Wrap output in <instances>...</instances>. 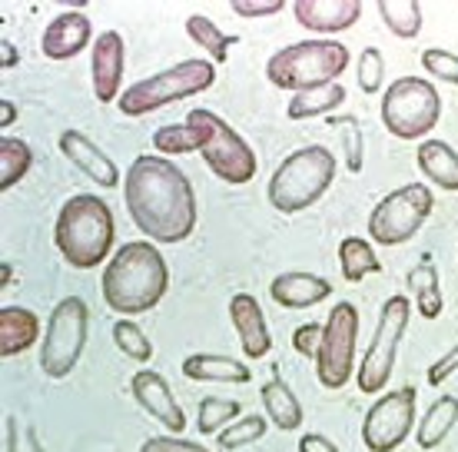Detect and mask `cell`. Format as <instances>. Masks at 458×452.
Segmentation results:
<instances>
[{"label": "cell", "instance_id": "cell-17", "mask_svg": "<svg viewBox=\"0 0 458 452\" xmlns=\"http://www.w3.org/2000/svg\"><path fill=\"white\" fill-rule=\"evenodd\" d=\"M293 17L299 21V27L316 34H343L362 17V4L359 0H296Z\"/></svg>", "mask_w": 458, "mask_h": 452}, {"label": "cell", "instance_id": "cell-22", "mask_svg": "<svg viewBox=\"0 0 458 452\" xmlns=\"http://www.w3.org/2000/svg\"><path fill=\"white\" fill-rule=\"evenodd\" d=\"M183 376L193 383H250L252 372L250 366L229 360V356H216V353H196L183 360Z\"/></svg>", "mask_w": 458, "mask_h": 452}, {"label": "cell", "instance_id": "cell-34", "mask_svg": "<svg viewBox=\"0 0 458 452\" xmlns=\"http://www.w3.org/2000/svg\"><path fill=\"white\" fill-rule=\"evenodd\" d=\"M199 133H196L190 124H166L153 133V147L163 153V157H180V153H193L199 150Z\"/></svg>", "mask_w": 458, "mask_h": 452}, {"label": "cell", "instance_id": "cell-46", "mask_svg": "<svg viewBox=\"0 0 458 452\" xmlns=\"http://www.w3.org/2000/svg\"><path fill=\"white\" fill-rule=\"evenodd\" d=\"M13 120H17V104H13V100H4V104H0V127L7 130Z\"/></svg>", "mask_w": 458, "mask_h": 452}, {"label": "cell", "instance_id": "cell-7", "mask_svg": "<svg viewBox=\"0 0 458 452\" xmlns=\"http://www.w3.org/2000/svg\"><path fill=\"white\" fill-rule=\"evenodd\" d=\"M186 124L199 133V140H203L199 153L223 183L242 186L256 176V153L223 116L209 114V110H190Z\"/></svg>", "mask_w": 458, "mask_h": 452}, {"label": "cell", "instance_id": "cell-35", "mask_svg": "<svg viewBox=\"0 0 458 452\" xmlns=\"http://www.w3.org/2000/svg\"><path fill=\"white\" fill-rule=\"evenodd\" d=\"M114 343L120 346V353L130 356L133 362L153 360V343L143 337V329H140L133 320H116L114 323Z\"/></svg>", "mask_w": 458, "mask_h": 452}, {"label": "cell", "instance_id": "cell-33", "mask_svg": "<svg viewBox=\"0 0 458 452\" xmlns=\"http://www.w3.org/2000/svg\"><path fill=\"white\" fill-rule=\"evenodd\" d=\"M242 406L240 399H219V396H209L199 403V419H196V430L209 436V432H223V426H229L233 419H240Z\"/></svg>", "mask_w": 458, "mask_h": 452}, {"label": "cell", "instance_id": "cell-8", "mask_svg": "<svg viewBox=\"0 0 458 452\" xmlns=\"http://www.w3.org/2000/svg\"><path fill=\"white\" fill-rule=\"evenodd\" d=\"M442 116V97L436 83L422 77H399L382 93V124L392 137L422 140L432 133Z\"/></svg>", "mask_w": 458, "mask_h": 452}, {"label": "cell", "instance_id": "cell-16", "mask_svg": "<svg viewBox=\"0 0 458 452\" xmlns=\"http://www.w3.org/2000/svg\"><path fill=\"white\" fill-rule=\"evenodd\" d=\"M60 153L67 157L81 174H87L97 186H104V190H114L120 183V170H116V163L106 157L97 143H93L87 133L81 130H64L60 133Z\"/></svg>", "mask_w": 458, "mask_h": 452}, {"label": "cell", "instance_id": "cell-6", "mask_svg": "<svg viewBox=\"0 0 458 452\" xmlns=\"http://www.w3.org/2000/svg\"><path fill=\"white\" fill-rule=\"evenodd\" d=\"M213 83H216V64L193 57L170 70H163V73H153L147 81L130 83L123 97L116 100V107L126 116H147L166 104L186 100V97H196V93H207Z\"/></svg>", "mask_w": 458, "mask_h": 452}, {"label": "cell", "instance_id": "cell-36", "mask_svg": "<svg viewBox=\"0 0 458 452\" xmlns=\"http://www.w3.org/2000/svg\"><path fill=\"white\" fill-rule=\"evenodd\" d=\"M266 430H269V419L266 416H242L236 419V426H226L219 432L216 442L219 449H240V446H250V442L263 439Z\"/></svg>", "mask_w": 458, "mask_h": 452}, {"label": "cell", "instance_id": "cell-10", "mask_svg": "<svg viewBox=\"0 0 458 452\" xmlns=\"http://www.w3.org/2000/svg\"><path fill=\"white\" fill-rule=\"evenodd\" d=\"M432 190L422 183H405L382 197L376 209L369 213V240L378 246L409 243L415 233L422 230L425 220L432 217Z\"/></svg>", "mask_w": 458, "mask_h": 452}, {"label": "cell", "instance_id": "cell-26", "mask_svg": "<svg viewBox=\"0 0 458 452\" xmlns=\"http://www.w3.org/2000/svg\"><path fill=\"white\" fill-rule=\"evenodd\" d=\"M455 422H458V399L455 396H442V399H436L432 406L425 409L422 426L415 430V442H419V449L432 452L436 446H442Z\"/></svg>", "mask_w": 458, "mask_h": 452}, {"label": "cell", "instance_id": "cell-29", "mask_svg": "<svg viewBox=\"0 0 458 452\" xmlns=\"http://www.w3.org/2000/svg\"><path fill=\"white\" fill-rule=\"evenodd\" d=\"M339 269H343L345 283H359L369 273H382V263H378V256L369 240H362V236H345L343 243H339Z\"/></svg>", "mask_w": 458, "mask_h": 452}, {"label": "cell", "instance_id": "cell-1", "mask_svg": "<svg viewBox=\"0 0 458 452\" xmlns=\"http://www.w3.org/2000/svg\"><path fill=\"white\" fill-rule=\"evenodd\" d=\"M130 220L147 240L183 243L196 226V193L186 174L163 157H137L123 180Z\"/></svg>", "mask_w": 458, "mask_h": 452}, {"label": "cell", "instance_id": "cell-23", "mask_svg": "<svg viewBox=\"0 0 458 452\" xmlns=\"http://www.w3.org/2000/svg\"><path fill=\"white\" fill-rule=\"evenodd\" d=\"M415 163H419L425 180H432L448 193L458 190V153L448 147L445 140H422L419 153H415Z\"/></svg>", "mask_w": 458, "mask_h": 452}, {"label": "cell", "instance_id": "cell-15", "mask_svg": "<svg viewBox=\"0 0 458 452\" xmlns=\"http://www.w3.org/2000/svg\"><path fill=\"white\" fill-rule=\"evenodd\" d=\"M130 389H133V399L140 403V409H143V413H149V416L157 419L160 426H166L170 432H183L186 430L183 406L173 399L170 386H166V380H163L160 372H153V370L133 372Z\"/></svg>", "mask_w": 458, "mask_h": 452}, {"label": "cell", "instance_id": "cell-31", "mask_svg": "<svg viewBox=\"0 0 458 452\" xmlns=\"http://www.w3.org/2000/svg\"><path fill=\"white\" fill-rule=\"evenodd\" d=\"M34 166V150L17 137H0V190H13Z\"/></svg>", "mask_w": 458, "mask_h": 452}, {"label": "cell", "instance_id": "cell-9", "mask_svg": "<svg viewBox=\"0 0 458 452\" xmlns=\"http://www.w3.org/2000/svg\"><path fill=\"white\" fill-rule=\"evenodd\" d=\"M87 329H90V310L81 296H67L54 306L40 346V370L47 372V380H67L77 370L87 346Z\"/></svg>", "mask_w": 458, "mask_h": 452}, {"label": "cell", "instance_id": "cell-37", "mask_svg": "<svg viewBox=\"0 0 458 452\" xmlns=\"http://www.w3.org/2000/svg\"><path fill=\"white\" fill-rule=\"evenodd\" d=\"M422 67L432 81H445L458 87V54H452V50H442V47L422 50Z\"/></svg>", "mask_w": 458, "mask_h": 452}, {"label": "cell", "instance_id": "cell-18", "mask_svg": "<svg viewBox=\"0 0 458 452\" xmlns=\"http://www.w3.org/2000/svg\"><path fill=\"white\" fill-rule=\"evenodd\" d=\"M229 320H233V326H236L240 346L250 360H263V356H269L273 337H269L263 306L256 303V296H250V293H236V296L229 300Z\"/></svg>", "mask_w": 458, "mask_h": 452}, {"label": "cell", "instance_id": "cell-32", "mask_svg": "<svg viewBox=\"0 0 458 452\" xmlns=\"http://www.w3.org/2000/svg\"><path fill=\"white\" fill-rule=\"evenodd\" d=\"M329 124L335 130H343L339 137H343V160H345V170L349 174H359L362 170V163H366V133H362V124H359V116L352 114H343V116H329Z\"/></svg>", "mask_w": 458, "mask_h": 452}, {"label": "cell", "instance_id": "cell-44", "mask_svg": "<svg viewBox=\"0 0 458 452\" xmlns=\"http://www.w3.org/2000/svg\"><path fill=\"white\" fill-rule=\"evenodd\" d=\"M299 452H343V449H339L333 439L319 436V432H310V436L299 439Z\"/></svg>", "mask_w": 458, "mask_h": 452}, {"label": "cell", "instance_id": "cell-11", "mask_svg": "<svg viewBox=\"0 0 458 452\" xmlns=\"http://www.w3.org/2000/svg\"><path fill=\"white\" fill-rule=\"evenodd\" d=\"M409 316H412L409 296H389L386 306H382L376 337H372L366 356H362V366L355 372V383H359V389L366 396H376L389 386L395 360H399L402 337H405V329H409Z\"/></svg>", "mask_w": 458, "mask_h": 452}, {"label": "cell", "instance_id": "cell-28", "mask_svg": "<svg viewBox=\"0 0 458 452\" xmlns=\"http://www.w3.org/2000/svg\"><path fill=\"white\" fill-rule=\"evenodd\" d=\"M186 37H190V40H193L199 50H207L213 64H226L229 47L240 44V37L226 34V30H219L216 23L209 21V17H203V13H193V17H186Z\"/></svg>", "mask_w": 458, "mask_h": 452}, {"label": "cell", "instance_id": "cell-14", "mask_svg": "<svg viewBox=\"0 0 458 452\" xmlns=\"http://www.w3.org/2000/svg\"><path fill=\"white\" fill-rule=\"evenodd\" d=\"M123 67H126V47L123 37L116 30H104L93 40L90 73H93V97L100 104H114L123 97Z\"/></svg>", "mask_w": 458, "mask_h": 452}, {"label": "cell", "instance_id": "cell-45", "mask_svg": "<svg viewBox=\"0 0 458 452\" xmlns=\"http://www.w3.org/2000/svg\"><path fill=\"white\" fill-rule=\"evenodd\" d=\"M0 50H4V57H0V67H4V70L17 67V60H21V54H17V47H13L11 40H7V37L0 40Z\"/></svg>", "mask_w": 458, "mask_h": 452}, {"label": "cell", "instance_id": "cell-38", "mask_svg": "<svg viewBox=\"0 0 458 452\" xmlns=\"http://www.w3.org/2000/svg\"><path fill=\"white\" fill-rule=\"evenodd\" d=\"M4 452H47L37 439V432L17 416L4 419Z\"/></svg>", "mask_w": 458, "mask_h": 452}, {"label": "cell", "instance_id": "cell-24", "mask_svg": "<svg viewBox=\"0 0 458 452\" xmlns=\"http://www.w3.org/2000/svg\"><path fill=\"white\" fill-rule=\"evenodd\" d=\"M259 399H263L266 419L273 422L276 430L293 432V430H299V426H302V406H299L296 393L283 383V376H273V380L263 386Z\"/></svg>", "mask_w": 458, "mask_h": 452}, {"label": "cell", "instance_id": "cell-13", "mask_svg": "<svg viewBox=\"0 0 458 452\" xmlns=\"http://www.w3.org/2000/svg\"><path fill=\"white\" fill-rule=\"evenodd\" d=\"M415 426V389L402 386L395 393L376 399V406L366 413L362 422V442L369 452H395L409 439Z\"/></svg>", "mask_w": 458, "mask_h": 452}, {"label": "cell", "instance_id": "cell-3", "mask_svg": "<svg viewBox=\"0 0 458 452\" xmlns=\"http://www.w3.org/2000/svg\"><path fill=\"white\" fill-rule=\"evenodd\" d=\"M116 240L114 209L93 193H77L60 207L54 243L73 269L100 267Z\"/></svg>", "mask_w": 458, "mask_h": 452}, {"label": "cell", "instance_id": "cell-42", "mask_svg": "<svg viewBox=\"0 0 458 452\" xmlns=\"http://www.w3.org/2000/svg\"><path fill=\"white\" fill-rule=\"evenodd\" d=\"M140 452H209L203 449L199 442H190V439H176V436H153L140 446Z\"/></svg>", "mask_w": 458, "mask_h": 452}, {"label": "cell", "instance_id": "cell-27", "mask_svg": "<svg viewBox=\"0 0 458 452\" xmlns=\"http://www.w3.org/2000/svg\"><path fill=\"white\" fill-rule=\"evenodd\" d=\"M409 293L415 300V310L422 313V320H438L442 310H445V296H442V286H438V269L432 267V260H425L409 273Z\"/></svg>", "mask_w": 458, "mask_h": 452}, {"label": "cell", "instance_id": "cell-4", "mask_svg": "<svg viewBox=\"0 0 458 452\" xmlns=\"http://www.w3.org/2000/svg\"><path fill=\"white\" fill-rule=\"evenodd\" d=\"M335 180V157L326 147H302V150L289 153L286 160L276 166V174L269 176L266 197L279 213H302L312 203H319L326 197V190Z\"/></svg>", "mask_w": 458, "mask_h": 452}, {"label": "cell", "instance_id": "cell-25", "mask_svg": "<svg viewBox=\"0 0 458 452\" xmlns=\"http://www.w3.org/2000/svg\"><path fill=\"white\" fill-rule=\"evenodd\" d=\"M345 104L343 83H322L312 90H299L289 97L286 116L289 120H312V116H333L335 107Z\"/></svg>", "mask_w": 458, "mask_h": 452}, {"label": "cell", "instance_id": "cell-20", "mask_svg": "<svg viewBox=\"0 0 458 452\" xmlns=\"http://www.w3.org/2000/svg\"><path fill=\"white\" fill-rule=\"evenodd\" d=\"M269 296L283 310H310V306L333 296V283L322 277H312V273H279L269 283Z\"/></svg>", "mask_w": 458, "mask_h": 452}, {"label": "cell", "instance_id": "cell-40", "mask_svg": "<svg viewBox=\"0 0 458 452\" xmlns=\"http://www.w3.org/2000/svg\"><path fill=\"white\" fill-rule=\"evenodd\" d=\"M319 343H322L319 323H302L296 333H293V346H296V353L306 356V360H316V356H319Z\"/></svg>", "mask_w": 458, "mask_h": 452}, {"label": "cell", "instance_id": "cell-2", "mask_svg": "<svg viewBox=\"0 0 458 452\" xmlns=\"http://www.w3.org/2000/svg\"><path fill=\"white\" fill-rule=\"evenodd\" d=\"M166 286H170L166 260L149 240H133L120 246L110 256V263L104 267V279H100L104 303L116 316L149 313L166 296Z\"/></svg>", "mask_w": 458, "mask_h": 452}, {"label": "cell", "instance_id": "cell-21", "mask_svg": "<svg viewBox=\"0 0 458 452\" xmlns=\"http://www.w3.org/2000/svg\"><path fill=\"white\" fill-rule=\"evenodd\" d=\"M40 337V316L23 306H4L0 310V356H21L34 346Z\"/></svg>", "mask_w": 458, "mask_h": 452}, {"label": "cell", "instance_id": "cell-19", "mask_svg": "<svg viewBox=\"0 0 458 452\" xmlns=\"http://www.w3.org/2000/svg\"><path fill=\"white\" fill-rule=\"evenodd\" d=\"M93 23L87 21V13L67 11L47 23L44 37H40V50L47 60H73L83 47L90 44Z\"/></svg>", "mask_w": 458, "mask_h": 452}, {"label": "cell", "instance_id": "cell-39", "mask_svg": "<svg viewBox=\"0 0 458 452\" xmlns=\"http://www.w3.org/2000/svg\"><path fill=\"white\" fill-rule=\"evenodd\" d=\"M382 77H386V60L378 47H366L359 54V90L362 93H378L382 90Z\"/></svg>", "mask_w": 458, "mask_h": 452}, {"label": "cell", "instance_id": "cell-5", "mask_svg": "<svg viewBox=\"0 0 458 452\" xmlns=\"http://www.w3.org/2000/svg\"><path fill=\"white\" fill-rule=\"evenodd\" d=\"M349 60L352 54L339 40H302L276 50L266 64V81L279 90H312L322 83H339Z\"/></svg>", "mask_w": 458, "mask_h": 452}, {"label": "cell", "instance_id": "cell-30", "mask_svg": "<svg viewBox=\"0 0 458 452\" xmlns=\"http://www.w3.org/2000/svg\"><path fill=\"white\" fill-rule=\"evenodd\" d=\"M378 17L392 37L412 40L422 34V4L419 0H378Z\"/></svg>", "mask_w": 458, "mask_h": 452}, {"label": "cell", "instance_id": "cell-41", "mask_svg": "<svg viewBox=\"0 0 458 452\" xmlns=\"http://www.w3.org/2000/svg\"><path fill=\"white\" fill-rule=\"evenodd\" d=\"M229 7H233L236 17H273V13L286 11L283 0H233Z\"/></svg>", "mask_w": 458, "mask_h": 452}, {"label": "cell", "instance_id": "cell-12", "mask_svg": "<svg viewBox=\"0 0 458 452\" xmlns=\"http://www.w3.org/2000/svg\"><path fill=\"white\" fill-rule=\"evenodd\" d=\"M355 337H359V310L352 303H335L326 326H322L316 376L326 389H343L352 380Z\"/></svg>", "mask_w": 458, "mask_h": 452}, {"label": "cell", "instance_id": "cell-43", "mask_svg": "<svg viewBox=\"0 0 458 452\" xmlns=\"http://www.w3.org/2000/svg\"><path fill=\"white\" fill-rule=\"evenodd\" d=\"M455 370H458V343L448 349L442 360H436L432 366H428V376H425V380H428V386H442Z\"/></svg>", "mask_w": 458, "mask_h": 452}]
</instances>
